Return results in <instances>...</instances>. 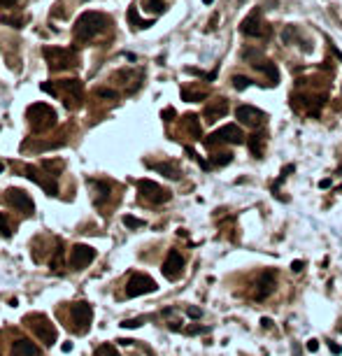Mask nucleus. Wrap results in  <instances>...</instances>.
Wrapping results in <instances>:
<instances>
[{
    "mask_svg": "<svg viewBox=\"0 0 342 356\" xmlns=\"http://www.w3.org/2000/svg\"><path fill=\"white\" fill-rule=\"evenodd\" d=\"M110 23H112L110 17L100 14V12H84L82 17L75 21V35H77V40H82V42H88V40H94L96 35L105 33Z\"/></svg>",
    "mask_w": 342,
    "mask_h": 356,
    "instance_id": "obj_1",
    "label": "nucleus"
},
{
    "mask_svg": "<svg viewBox=\"0 0 342 356\" xmlns=\"http://www.w3.org/2000/svg\"><path fill=\"white\" fill-rule=\"evenodd\" d=\"M26 116L35 133H44V131H49L51 126H56V112L44 103H33L26 110Z\"/></svg>",
    "mask_w": 342,
    "mask_h": 356,
    "instance_id": "obj_2",
    "label": "nucleus"
},
{
    "mask_svg": "<svg viewBox=\"0 0 342 356\" xmlns=\"http://www.w3.org/2000/svg\"><path fill=\"white\" fill-rule=\"evenodd\" d=\"M23 321H26L28 329L33 331L35 338H40L47 347H51L56 340H58V331H56V326L44 317V314H28Z\"/></svg>",
    "mask_w": 342,
    "mask_h": 356,
    "instance_id": "obj_3",
    "label": "nucleus"
},
{
    "mask_svg": "<svg viewBox=\"0 0 342 356\" xmlns=\"http://www.w3.org/2000/svg\"><path fill=\"white\" fill-rule=\"evenodd\" d=\"M42 56L47 58L51 70H68V68L77 66V54L75 49H61V47H44Z\"/></svg>",
    "mask_w": 342,
    "mask_h": 356,
    "instance_id": "obj_4",
    "label": "nucleus"
},
{
    "mask_svg": "<svg viewBox=\"0 0 342 356\" xmlns=\"http://www.w3.org/2000/svg\"><path fill=\"white\" fill-rule=\"evenodd\" d=\"M221 142H231V144H242L244 142V135L242 131H240V126H235V124H228V126L219 128V131H214L210 137H205V147H216V144Z\"/></svg>",
    "mask_w": 342,
    "mask_h": 356,
    "instance_id": "obj_5",
    "label": "nucleus"
},
{
    "mask_svg": "<svg viewBox=\"0 0 342 356\" xmlns=\"http://www.w3.org/2000/svg\"><path fill=\"white\" fill-rule=\"evenodd\" d=\"M138 191H140V196L147 198V200L154 205H163L172 198V193L168 191V189H163L161 184H156V182H151V180H140Z\"/></svg>",
    "mask_w": 342,
    "mask_h": 356,
    "instance_id": "obj_6",
    "label": "nucleus"
},
{
    "mask_svg": "<svg viewBox=\"0 0 342 356\" xmlns=\"http://www.w3.org/2000/svg\"><path fill=\"white\" fill-rule=\"evenodd\" d=\"M156 289H159V286H156V282L151 280L149 275L135 273V275H131V280H128V284H126V296L138 298V296H144V293H154Z\"/></svg>",
    "mask_w": 342,
    "mask_h": 356,
    "instance_id": "obj_7",
    "label": "nucleus"
},
{
    "mask_svg": "<svg viewBox=\"0 0 342 356\" xmlns=\"http://www.w3.org/2000/svg\"><path fill=\"white\" fill-rule=\"evenodd\" d=\"M235 116L247 128H261L268 121V114L263 110H259V107H254V105H240L235 110Z\"/></svg>",
    "mask_w": 342,
    "mask_h": 356,
    "instance_id": "obj_8",
    "label": "nucleus"
},
{
    "mask_svg": "<svg viewBox=\"0 0 342 356\" xmlns=\"http://www.w3.org/2000/svg\"><path fill=\"white\" fill-rule=\"evenodd\" d=\"M70 317H72V323L77 326L79 333H84L86 329H91L94 305H91V303H75V305H70Z\"/></svg>",
    "mask_w": 342,
    "mask_h": 356,
    "instance_id": "obj_9",
    "label": "nucleus"
},
{
    "mask_svg": "<svg viewBox=\"0 0 342 356\" xmlns=\"http://www.w3.org/2000/svg\"><path fill=\"white\" fill-rule=\"evenodd\" d=\"M5 198H7V203H10L14 210H19V212H23V214H33L35 212L33 198L28 196L26 191H21V189H7Z\"/></svg>",
    "mask_w": 342,
    "mask_h": 356,
    "instance_id": "obj_10",
    "label": "nucleus"
},
{
    "mask_svg": "<svg viewBox=\"0 0 342 356\" xmlns=\"http://www.w3.org/2000/svg\"><path fill=\"white\" fill-rule=\"evenodd\" d=\"M94 258H96V249L91 245H75L70 249V261L68 263H70L72 270H82V268H86Z\"/></svg>",
    "mask_w": 342,
    "mask_h": 356,
    "instance_id": "obj_11",
    "label": "nucleus"
},
{
    "mask_svg": "<svg viewBox=\"0 0 342 356\" xmlns=\"http://www.w3.org/2000/svg\"><path fill=\"white\" fill-rule=\"evenodd\" d=\"M26 177L30 182H35V184H40V187L47 191V196H58V184H56V180H51V175L42 172L40 168H35V165H26Z\"/></svg>",
    "mask_w": 342,
    "mask_h": 356,
    "instance_id": "obj_12",
    "label": "nucleus"
},
{
    "mask_svg": "<svg viewBox=\"0 0 342 356\" xmlns=\"http://www.w3.org/2000/svg\"><path fill=\"white\" fill-rule=\"evenodd\" d=\"M240 33L247 35V38H261V35L265 33V23L261 21V10L259 7L242 19V23H240Z\"/></svg>",
    "mask_w": 342,
    "mask_h": 356,
    "instance_id": "obj_13",
    "label": "nucleus"
},
{
    "mask_svg": "<svg viewBox=\"0 0 342 356\" xmlns=\"http://www.w3.org/2000/svg\"><path fill=\"white\" fill-rule=\"evenodd\" d=\"M161 270H163V275H166V280H170V282L179 280V277H182V273H184V258H182V254L172 249V252L166 256V261H163V268H161Z\"/></svg>",
    "mask_w": 342,
    "mask_h": 356,
    "instance_id": "obj_14",
    "label": "nucleus"
},
{
    "mask_svg": "<svg viewBox=\"0 0 342 356\" xmlns=\"http://www.w3.org/2000/svg\"><path fill=\"white\" fill-rule=\"evenodd\" d=\"M275 291V273L272 270H268V273H261L259 280H256V301H263V298H268Z\"/></svg>",
    "mask_w": 342,
    "mask_h": 356,
    "instance_id": "obj_15",
    "label": "nucleus"
},
{
    "mask_svg": "<svg viewBox=\"0 0 342 356\" xmlns=\"http://www.w3.org/2000/svg\"><path fill=\"white\" fill-rule=\"evenodd\" d=\"M228 114V100L226 98H214L210 100V105L205 107V119L210 121V124H214V121H219L221 116Z\"/></svg>",
    "mask_w": 342,
    "mask_h": 356,
    "instance_id": "obj_16",
    "label": "nucleus"
},
{
    "mask_svg": "<svg viewBox=\"0 0 342 356\" xmlns=\"http://www.w3.org/2000/svg\"><path fill=\"white\" fill-rule=\"evenodd\" d=\"M12 356H42V351L30 340H17L12 347Z\"/></svg>",
    "mask_w": 342,
    "mask_h": 356,
    "instance_id": "obj_17",
    "label": "nucleus"
},
{
    "mask_svg": "<svg viewBox=\"0 0 342 356\" xmlns=\"http://www.w3.org/2000/svg\"><path fill=\"white\" fill-rule=\"evenodd\" d=\"M256 68H259V70H263L265 75H268V82H270V86H277V82H279V70H277V66L272 63V61L263 58Z\"/></svg>",
    "mask_w": 342,
    "mask_h": 356,
    "instance_id": "obj_18",
    "label": "nucleus"
},
{
    "mask_svg": "<svg viewBox=\"0 0 342 356\" xmlns=\"http://www.w3.org/2000/svg\"><path fill=\"white\" fill-rule=\"evenodd\" d=\"M58 86L66 88L68 94H70L72 98H77V100L84 96V84L79 82V79H61V82H58Z\"/></svg>",
    "mask_w": 342,
    "mask_h": 356,
    "instance_id": "obj_19",
    "label": "nucleus"
},
{
    "mask_svg": "<svg viewBox=\"0 0 342 356\" xmlns=\"http://www.w3.org/2000/svg\"><path fill=\"white\" fill-rule=\"evenodd\" d=\"M263 142H265V133H254V135L249 137L247 140V147H249V152L254 154L256 159H261L263 156Z\"/></svg>",
    "mask_w": 342,
    "mask_h": 356,
    "instance_id": "obj_20",
    "label": "nucleus"
},
{
    "mask_svg": "<svg viewBox=\"0 0 342 356\" xmlns=\"http://www.w3.org/2000/svg\"><path fill=\"white\" fill-rule=\"evenodd\" d=\"M149 168H154L156 172H163L168 180H179L182 177V172H179V168L175 163H151Z\"/></svg>",
    "mask_w": 342,
    "mask_h": 356,
    "instance_id": "obj_21",
    "label": "nucleus"
},
{
    "mask_svg": "<svg viewBox=\"0 0 342 356\" xmlns=\"http://www.w3.org/2000/svg\"><path fill=\"white\" fill-rule=\"evenodd\" d=\"M184 126H186V131L191 133L193 140H200V135H203V131H200V121L196 114H186L184 116Z\"/></svg>",
    "mask_w": 342,
    "mask_h": 356,
    "instance_id": "obj_22",
    "label": "nucleus"
},
{
    "mask_svg": "<svg viewBox=\"0 0 342 356\" xmlns=\"http://www.w3.org/2000/svg\"><path fill=\"white\" fill-rule=\"evenodd\" d=\"M128 23H131L133 28H149V26H154V19H147V21H142V19L138 17V7L133 5L131 10H128Z\"/></svg>",
    "mask_w": 342,
    "mask_h": 356,
    "instance_id": "obj_23",
    "label": "nucleus"
},
{
    "mask_svg": "<svg viewBox=\"0 0 342 356\" xmlns=\"http://www.w3.org/2000/svg\"><path fill=\"white\" fill-rule=\"evenodd\" d=\"M242 58L244 61H249V63H252V66H259V63H261V61H263V54H261V51L259 49H252V47H249V49H244L242 51Z\"/></svg>",
    "mask_w": 342,
    "mask_h": 356,
    "instance_id": "obj_24",
    "label": "nucleus"
},
{
    "mask_svg": "<svg viewBox=\"0 0 342 356\" xmlns=\"http://www.w3.org/2000/svg\"><path fill=\"white\" fill-rule=\"evenodd\" d=\"M182 98L186 100V103H200V100H205L207 96L200 94V91H189V88H182Z\"/></svg>",
    "mask_w": 342,
    "mask_h": 356,
    "instance_id": "obj_25",
    "label": "nucleus"
},
{
    "mask_svg": "<svg viewBox=\"0 0 342 356\" xmlns=\"http://www.w3.org/2000/svg\"><path fill=\"white\" fill-rule=\"evenodd\" d=\"M233 161V154L231 152H219V154H214V156H212V165H228Z\"/></svg>",
    "mask_w": 342,
    "mask_h": 356,
    "instance_id": "obj_26",
    "label": "nucleus"
},
{
    "mask_svg": "<svg viewBox=\"0 0 342 356\" xmlns=\"http://www.w3.org/2000/svg\"><path fill=\"white\" fill-rule=\"evenodd\" d=\"M0 21L7 23V26H12V28H23L26 17H7V14H3V17H0Z\"/></svg>",
    "mask_w": 342,
    "mask_h": 356,
    "instance_id": "obj_27",
    "label": "nucleus"
},
{
    "mask_svg": "<svg viewBox=\"0 0 342 356\" xmlns=\"http://www.w3.org/2000/svg\"><path fill=\"white\" fill-rule=\"evenodd\" d=\"M252 84H254V82H252L249 77H244V75H235V77H233V86H235L237 91H244V88L252 86Z\"/></svg>",
    "mask_w": 342,
    "mask_h": 356,
    "instance_id": "obj_28",
    "label": "nucleus"
},
{
    "mask_svg": "<svg viewBox=\"0 0 342 356\" xmlns=\"http://www.w3.org/2000/svg\"><path fill=\"white\" fill-rule=\"evenodd\" d=\"M0 235L3 238H10L12 235V228H10V221H7V214L0 212Z\"/></svg>",
    "mask_w": 342,
    "mask_h": 356,
    "instance_id": "obj_29",
    "label": "nucleus"
},
{
    "mask_svg": "<svg viewBox=\"0 0 342 356\" xmlns=\"http://www.w3.org/2000/svg\"><path fill=\"white\" fill-rule=\"evenodd\" d=\"M94 356H119V351H116L112 345H100Z\"/></svg>",
    "mask_w": 342,
    "mask_h": 356,
    "instance_id": "obj_30",
    "label": "nucleus"
},
{
    "mask_svg": "<svg viewBox=\"0 0 342 356\" xmlns=\"http://www.w3.org/2000/svg\"><path fill=\"white\" fill-rule=\"evenodd\" d=\"M123 226H126V228H142L144 221L135 219V217H131V214H126V217H123Z\"/></svg>",
    "mask_w": 342,
    "mask_h": 356,
    "instance_id": "obj_31",
    "label": "nucleus"
},
{
    "mask_svg": "<svg viewBox=\"0 0 342 356\" xmlns=\"http://www.w3.org/2000/svg\"><path fill=\"white\" fill-rule=\"evenodd\" d=\"M142 3H144V7L151 10V12H163V10H166L163 0H142Z\"/></svg>",
    "mask_w": 342,
    "mask_h": 356,
    "instance_id": "obj_32",
    "label": "nucleus"
},
{
    "mask_svg": "<svg viewBox=\"0 0 342 356\" xmlns=\"http://www.w3.org/2000/svg\"><path fill=\"white\" fill-rule=\"evenodd\" d=\"M142 319H123L121 321V329H138V326H142Z\"/></svg>",
    "mask_w": 342,
    "mask_h": 356,
    "instance_id": "obj_33",
    "label": "nucleus"
},
{
    "mask_svg": "<svg viewBox=\"0 0 342 356\" xmlns=\"http://www.w3.org/2000/svg\"><path fill=\"white\" fill-rule=\"evenodd\" d=\"M40 88H42L44 94H49V96L58 94V91H56V84H49V82H42V84H40Z\"/></svg>",
    "mask_w": 342,
    "mask_h": 356,
    "instance_id": "obj_34",
    "label": "nucleus"
},
{
    "mask_svg": "<svg viewBox=\"0 0 342 356\" xmlns=\"http://www.w3.org/2000/svg\"><path fill=\"white\" fill-rule=\"evenodd\" d=\"M98 96L100 98H116V91H112V88H98Z\"/></svg>",
    "mask_w": 342,
    "mask_h": 356,
    "instance_id": "obj_35",
    "label": "nucleus"
},
{
    "mask_svg": "<svg viewBox=\"0 0 342 356\" xmlns=\"http://www.w3.org/2000/svg\"><path fill=\"white\" fill-rule=\"evenodd\" d=\"M175 114H177V112L172 110V107H168V110L161 112V119H163V121H172V119H175Z\"/></svg>",
    "mask_w": 342,
    "mask_h": 356,
    "instance_id": "obj_36",
    "label": "nucleus"
},
{
    "mask_svg": "<svg viewBox=\"0 0 342 356\" xmlns=\"http://www.w3.org/2000/svg\"><path fill=\"white\" fill-rule=\"evenodd\" d=\"M186 314H189V317H193V319H198L203 312H200L198 307H189V310H186Z\"/></svg>",
    "mask_w": 342,
    "mask_h": 356,
    "instance_id": "obj_37",
    "label": "nucleus"
},
{
    "mask_svg": "<svg viewBox=\"0 0 342 356\" xmlns=\"http://www.w3.org/2000/svg\"><path fill=\"white\" fill-rule=\"evenodd\" d=\"M319 349V340H309L307 342V351H317Z\"/></svg>",
    "mask_w": 342,
    "mask_h": 356,
    "instance_id": "obj_38",
    "label": "nucleus"
},
{
    "mask_svg": "<svg viewBox=\"0 0 342 356\" xmlns=\"http://www.w3.org/2000/svg\"><path fill=\"white\" fill-rule=\"evenodd\" d=\"M291 270H293V273H300V270H303V261H293L291 263Z\"/></svg>",
    "mask_w": 342,
    "mask_h": 356,
    "instance_id": "obj_39",
    "label": "nucleus"
},
{
    "mask_svg": "<svg viewBox=\"0 0 342 356\" xmlns=\"http://www.w3.org/2000/svg\"><path fill=\"white\" fill-rule=\"evenodd\" d=\"M261 326H263V329H272V319L263 317V319H261Z\"/></svg>",
    "mask_w": 342,
    "mask_h": 356,
    "instance_id": "obj_40",
    "label": "nucleus"
},
{
    "mask_svg": "<svg viewBox=\"0 0 342 356\" xmlns=\"http://www.w3.org/2000/svg\"><path fill=\"white\" fill-rule=\"evenodd\" d=\"M328 349H331L333 354H340V347H337L335 342H328Z\"/></svg>",
    "mask_w": 342,
    "mask_h": 356,
    "instance_id": "obj_41",
    "label": "nucleus"
},
{
    "mask_svg": "<svg viewBox=\"0 0 342 356\" xmlns=\"http://www.w3.org/2000/svg\"><path fill=\"white\" fill-rule=\"evenodd\" d=\"M17 0H0V7H10V5H14Z\"/></svg>",
    "mask_w": 342,
    "mask_h": 356,
    "instance_id": "obj_42",
    "label": "nucleus"
},
{
    "mask_svg": "<svg viewBox=\"0 0 342 356\" xmlns=\"http://www.w3.org/2000/svg\"><path fill=\"white\" fill-rule=\"evenodd\" d=\"M61 349H63V351H72V342H63Z\"/></svg>",
    "mask_w": 342,
    "mask_h": 356,
    "instance_id": "obj_43",
    "label": "nucleus"
},
{
    "mask_svg": "<svg viewBox=\"0 0 342 356\" xmlns=\"http://www.w3.org/2000/svg\"><path fill=\"white\" fill-rule=\"evenodd\" d=\"M319 187H321V189H328V187H331V180H324V182L319 184Z\"/></svg>",
    "mask_w": 342,
    "mask_h": 356,
    "instance_id": "obj_44",
    "label": "nucleus"
},
{
    "mask_svg": "<svg viewBox=\"0 0 342 356\" xmlns=\"http://www.w3.org/2000/svg\"><path fill=\"white\" fill-rule=\"evenodd\" d=\"M335 56L340 58V63H342V51H340V49H335Z\"/></svg>",
    "mask_w": 342,
    "mask_h": 356,
    "instance_id": "obj_45",
    "label": "nucleus"
},
{
    "mask_svg": "<svg viewBox=\"0 0 342 356\" xmlns=\"http://www.w3.org/2000/svg\"><path fill=\"white\" fill-rule=\"evenodd\" d=\"M203 3H205V5H212V3H214V0H203Z\"/></svg>",
    "mask_w": 342,
    "mask_h": 356,
    "instance_id": "obj_46",
    "label": "nucleus"
},
{
    "mask_svg": "<svg viewBox=\"0 0 342 356\" xmlns=\"http://www.w3.org/2000/svg\"><path fill=\"white\" fill-rule=\"evenodd\" d=\"M3 168H5V165H3V163H0V172H3Z\"/></svg>",
    "mask_w": 342,
    "mask_h": 356,
    "instance_id": "obj_47",
    "label": "nucleus"
},
{
    "mask_svg": "<svg viewBox=\"0 0 342 356\" xmlns=\"http://www.w3.org/2000/svg\"><path fill=\"white\" fill-rule=\"evenodd\" d=\"M340 191H342V184H340Z\"/></svg>",
    "mask_w": 342,
    "mask_h": 356,
    "instance_id": "obj_48",
    "label": "nucleus"
}]
</instances>
